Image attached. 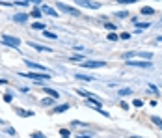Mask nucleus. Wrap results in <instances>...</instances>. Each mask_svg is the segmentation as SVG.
Instances as JSON below:
<instances>
[{"mask_svg":"<svg viewBox=\"0 0 162 138\" xmlns=\"http://www.w3.org/2000/svg\"><path fill=\"white\" fill-rule=\"evenodd\" d=\"M24 77L26 79H32V80H48L51 79V75L48 73H24Z\"/></svg>","mask_w":162,"mask_h":138,"instance_id":"1","label":"nucleus"},{"mask_svg":"<svg viewBox=\"0 0 162 138\" xmlns=\"http://www.w3.org/2000/svg\"><path fill=\"white\" fill-rule=\"evenodd\" d=\"M2 41H4L6 45H10V47H15V49L21 45V39L19 37H13V36H2Z\"/></svg>","mask_w":162,"mask_h":138,"instance_id":"2","label":"nucleus"},{"mask_svg":"<svg viewBox=\"0 0 162 138\" xmlns=\"http://www.w3.org/2000/svg\"><path fill=\"white\" fill-rule=\"evenodd\" d=\"M127 65L129 67H144V69L151 67L149 62H136V60H127Z\"/></svg>","mask_w":162,"mask_h":138,"instance_id":"3","label":"nucleus"},{"mask_svg":"<svg viewBox=\"0 0 162 138\" xmlns=\"http://www.w3.org/2000/svg\"><path fill=\"white\" fill-rule=\"evenodd\" d=\"M58 8L62 10V11H65V13H71V15H78V10H75V8H71V6H67V4H62V2H58Z\"/></svg>","mask_w":162,"mask_h":138,"instance_id":"4","label":"nucleus"},{"mask_svg":"<svg viewBox=\"0 0 162 138\" xmlns=\"http://www.w3.org/2000/svg\"><path fill=\"white\" fill-rule=\"evenodd\" d=\"M82 67H104V62H97V60H86L82 64Z\"/></svg>","mask_w":162,"mask_h":138,"instance_id":"5","label":"nucleus"},{"mask_svg":"<svg viewBox=\"0 0 162 138\" xmlns=\"http://www.w3.org/2000/svg\"><path fill=\"white\" fill-rule=\"evenodd\" d=\"M24 64L28 67H32V69H37V71H45V67L41 65V64H36V62H30V60H24Z\"/></svg>","mask_w":162,"mask_h":138,"instance_id":"6","label":"nucleus"},{"mask_svg":"<svg viewBox=\"0 0 162 138\" xmlns=\"http://www.w3.org/2000/svg\"><path fill=\"white\" fill-rule=\"evenodd\" d=\"M41 11H43V13H48L51 17H56V15H58V11H54V10L51 8V6H47V4L41 6Z\"/></svg>","mask_w":162,"mask_h":138,"instance_id":"7","label":"nucleus"},{"mask_svg":"<svg viewBox=\"0 0 162 138\" xmlns=\"http://www.w3.org/2000/svg\"><path fill=\"white\" fill-rule=\"evenodd\" d=\"M28 45H30L32 49H36V51H41V52H51V49H47L43 45H37V43H32V41H28Z\"/></svg>","mask_w":162,"mask_h":138,"instance_id":"8","label":"nucleus"},{"mask_svg":"<svg viewBox=\"0 0 162 138\" xmlns=\"http://www.w3.org/2000/svg\"><path fill=\"white\" fill-rule=\"evenodd\" d=\"M65 110H69V105H67V103H63V105L56 106V108L52 110V114H62V112H65Z\"/></svg>","mask_w":162,"mask_h":138,"instance_id":"9","label":"nucleus"},{"mask_svg":"<svg viewBox=\"0 0 162 138\" xmlns=\"http://www.w3.org/2000/svg\"><path fill=\"white\" fill-rule=\"evenodd\" d=\"M78 4L80 6H86V8H91V10H97V8H99V4H97V2H86V0H80Z\"/></svg>","mask_w":162,"mask_h":138,"instance_id":"10","label":"nucleus"},{"mask_svg":"<svg viewBox=\"0 0 162 138\" xmlns=\"http://www.w3.org/2000/svg\"><path fill=\"white\" fill-rule=\"evenodd\" d=\"M13 21H15V23H24V21H28V15L26 13H17V15L13 17Z\"/></svg>","mask_w":162,"mask_h":138,"instance_id":"11","label":"nucleus"},{"mask_svg":"<svg viewBox=\"0 0 162 138\" xmlns=\"http://www.w3.org/2000/svg\"><path fill=\"white\" fill-rule=\"evenodd\" d=\"M43 90H45V93H48L52 99H58V97H60V93L56 92V90H52V88H43Z\"/></svg>","mask_w":162,"mask_h":138,"instance_id":"12","label":"nucleus"},{"mask_svg":"<svg viewBox=\"0 0 162 138\" xmlns=\"http://www.w3.org/2000/svg\"><path fill=\"white\" fill-rule=\"evenodd\" d=\"M75 77H76V79H80V80H86V82H91V80H93V79L89 77V75H82V73H76Z\"/></svg>","mask_w":162,"mask_h":138,"instance_id":"13","label":"nucleus"},{"mask_svg":"<svg viewBox=\"0 0 162 138\" xmlns=\"http://www.w3.org/2000/svg\"><path fill=\"white\" fill-rule=\"evenodd\" d=\"M32 26H34V28H36V30H43V32L47 30V24H45V23H34Z\"/></svg>","mask_w":162,"mask_h":138,"instance_id":"14","label":"nucleus"},{"mask_svg":"<svg viewBox=\"0 0 162 138\" xmlns=\"http://www.w3.org/2000/svg\"><path fill=\"white\" fill-rule=\"evenodd\" d=\"M17 112H19L21 118H28V116H32V114H34V112H28V110H23V108H19Z\"/></svg>","mask_w":162,"mask_h":138,"instance_id":"15","label":"nucleus"},{"mask_svg":"<svg viewBox=\"0 0 162 138\" xmlns=\"http://www.w3.org/2000/svg\"><path fill=\"white\" fill-rule=\"evenodd\" d=\"M52 103H54V99H52V97H47V99L41 101V106H51Z\"/></svg>","mask_w":162,"mask_h":138,"instance_id":"16","label":"nucleus"},{"mask_svg":"<svg viewBox=\"0 0 162 138\" xmlns=\"http://www.w3.org/2000/svg\"><path fill=\"white\" fill-rule=\"evenodd\" d=\"M151 121L155 123V125H157L158 129H162V120L160 118H157V116H153V118H151Z\"/></svg>","mask_w":162,"mask_h":138,"instance_id":"17","label":"nucleus"},{"mask_svg":"<svg viewBox=\"0 0 162 138\" xmlns=\"http://www.w3.org/2000/svg\"><path fill=\"white\" fill-rule=\"evenodd\" d=\"M132 24H134V26H138V28H147V26H149V23H138L136 19L132 21Z\"/></svg>","mask_w":162,"mask_h":138,"instance_id":"18","label":"nucleus"},{"mask_svg":"<svg viewBox=\"0 0 162 138\" xmlns=\"http://www.w3.org/2000/svg\"><path fill=\"white\" fill-rule=\"evenodd\" d=\"M43 37H48V39H58V36H56V34H52V32H43Z\"/></svg>","mask_w":162,"mask_h":138,"instance_id":"19","label":"nucleus"},{"mask_svg":"<svg viewBox=\"0 0 162 138\" xmlns=\"http://www.w3.org/2000/svg\"><path fill=\"white\" fill-rule=\"evenodd\" d=\"M142 13H144V15H151V13H155V10L149 8V6H145V8H142Z\"/></svg>","mask_w":162,"mask_h":138,"instance_id":"20","label":"nucleus"},{"mask_svg":"<svg viewBox=\"0 0 162 138\" xmlns=\"http://www.w3.org/2000/svg\"><path fill=\"white\" fill-rule=\"evenodd\" d=\"M132 93V90H129V88H123V90H119V95H130Z\"/></svg>","mask_w":162,"mask_h":138,"instance_id":"21","label":"nucleus"},{"mask_svg":"<svg viewBox=\"0 0 162 138\" xmlns=\"http://www.w3.org/2000/svg\"><path fill=\"white\" fill-rule=\"evenodd\" d=\"M108 39H110V41H117L119 36H117V34H114V32H110V34H108Z\"/></svg>","mask_w":162,"mask_h":138,"instance_id":"22","label":"nucleus"},{"mask_svg":"<svg viewBox=\"0 0 162 138\" xmlns=\"http://www.w3.org/2000/svg\"><path fill=\"white\" fill-rule=\"evenodd\" d=\"M119 39H125V41H127V39H130V34H129V32H123V34H119Z\"/></svg>","mask_w":162,"mask_h":138,"instance_id":"23","label":"nucleus"},{"mask_svg":"<svg viewBox=\"0 0 162 138\" xmlns=\"http://www.w3.org/2000/svg\"><path fill=\"white\" fill-rule=\"evenodd\" d=\"M84 56H80V54H75V56H71V62H82Z\"/></svg>","mask_w":162,"mask_h":138,"instance_id":"24","label":"nucleus"},{"mask_svg":"<svg viewBox=\"0 0 162 138\" xmlns=\"http://www.w3.org/2000/svg\"><path fill=\"white\" fill-rule=\"evenodd\" d=\"M104 26H106L108 30H116V24H112V23H104Z\"/></svg>","mask_w":162,"mask_h":138,"instance_id":"25","label":"nucleus"},{"mask_svg":"<svg viewBox=\"0 0 162 138\" xmlns=\"http://www.w3.org/2000/svg\"><path fill=\"white\" fill-rule=\"evenodd\" d=\"M41 15V10H34L32 11V17H39Z\"/></svg>","mask_w":162,"mask_h":138,"instance_id":"26","label":"nucleus"},{"mask_svg":"<svg viewBox=\"0 0 162 138\" xmlns=\"http://www.w3.org/2000/svg\"><path fill=\"white\" fill-rule=\"evenodd\" d=\"M11 99H13V97H11L10 93H6V95H4V101H6V103H11Z\"/></svg>","mask_w":162,"mask_h":138,"instance_id":"27","label":"nucleus"},{"mask_svg":"<svg viewBox=\"0 0 162 138\" xmlns=\"http://www.w3.org/2000/svg\"><path fill=\"white\" fill-rule=\"evenodd\" d=\"M60 134H62V136H69V131H67V129H62Z\"/></svg>","mask_w":162,"mask_h":138,"instance_id":"28","label":"nucleus"},{"mask_svg":"<svg viewBox=\"0 0 162 138\" xmlns=\"http://www.w3.org/2000/svg\"><path fill=\"white\" fill-rule=\"evenodd\" d=\"M142 105H144V103H142V101H140V99H134V106H138V108H140V106H142Z\"/></svg>","mask_w":162,"mask_h":138,"instance_id":"29","label":"nucleus"},{"mask_svg":"<svg viewBox=\"0 0 162 138\" xmlns=\"http://www.w3.org/2000/svg\"><path fill=\"white\" fill-rule=\"evenodd\" d=\"M132 56H134V52H125V58H127V60H130Z\"/></svg>","mask_w":162,"mask_h":138,"instance_id":"30","label":"nucleus"},{"mask_svg":"<svg viewBox=\"0 0 162 138\" xmlns=\"http://www.w3.org/2000/svg\"><path fill=\"white\" fill-rule=\"evenodd\" d=\"M0 84H8V80H4V79H0Z\"/></svg>","mask_w":162,"mask_h":138,"instance_id":"31","label":"nucleus"},{"mask_svg":"<svg viewBox=\"0 0 162 138\" xmlns=\"http://www.w3.org/2000/svg\"><path fill=\"white\" fill-rule=\"evenodd\" d=\"M130 138H142V136H130Z\"/></svg>","mask_w":162,"mask_h":138,"instance_id":"32","label":"nucleus"},{"mask_svg":"<svg viewBox=\"0 0 162 138\" xmlns=\"http://www.w3.org/2000/svg\"><path fill=\"white\" fill-rule=\"evenodd\" d=\"M158 41H162V36H160V37H158Z\"/></svg>","mask_w":162,"mask_h":138,"instance_id":"33","label":"nucleus"}]
</instances>
